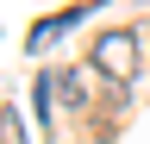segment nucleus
<instances>
[{
    "label": "nucleus",
    "mask_w": 150,
    "mask_h": 144,
    "mask_svg": "<svg viewBox=\"0 0 150 144\" xmlns=\"http://www.w3.org/2000/svg\"><path fill=\"white\" fill-rule=\"evenodd\" d=\"M94 63H100V75L131 82L138 75V38H131V31H100V38H94Z\"/></svg>",
    "instance_id": "obj_1"
},
{
    "label": "nucleus",
    "mask_w": 150,
    "mask_h": 144,
    "mask_svg": "<svg viewBox=\"0 0 150 144\" xmlns=\"http://www.w3.org/2000/svg\"><path fill=\"white\" fill-rule=\"evenodd\" d=\"M56 88H63V100H69V106H81V100H88V88H81V82H75V75H63V82H56Z\"/></svg>",
    "instance_id": "obj_2"
}]
</instances>
